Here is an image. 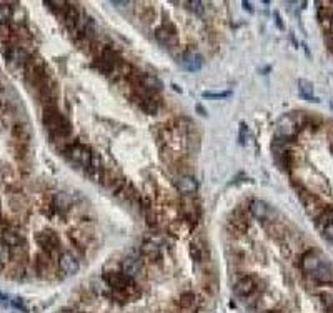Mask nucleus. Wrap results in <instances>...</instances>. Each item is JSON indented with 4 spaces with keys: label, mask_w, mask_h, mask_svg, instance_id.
<instances>
[{
    "label": "nucleus",
    "mask_w": 333,
    "mask_h": 313,
    "mask_svg": "<svg viewBox=\"0 0 333 313\" xmlns=\"http://www.w3.org/2000/svg\"><path fill=\"white\" fill-rule=\"evenodd\" d=\"M12 15H14V10L9 4H0V25L9 24Z\"/></svg>",
    "instance_id": "nucleus-29"
},
{
    "label": "nucleus",
    "mask_w": 333,
    "mask_h": 313,
    "mask_svg": "<svg viewBox=\"0 0 333 313\" xmlns=\"http://www.w3.org/2000/svg\"><path fill=\"white\" fill-rule=\"evenodd\" d=\"M12 139H14V142H19V144L29 145V142L32 139V127L27 122L14 123V127H12Z\"/></svg>",
    "instance_id": "nucleus-10"
},
{
    "label": "nucleus",
    "mask_w": 333,
    "mask_h": 313,
    "mask_svg": "<svg viewBox=\"0 0 333 313\" xmlns=\"http://www.w3.org/2000/svg\"><path fill=\"white\" fill-rule=\"evenodd\" d=\"M190 257L193 258V262L200 263L202 258H204V248L196 243V241H192V245H190Z\"/></svg>",
    "instance_id": "nucleus-31"
},
{
    "label": "nucleus",
    "mask_w": 333,
    "mask_h": 313,
    "mask_svg": "<svg viewBox=\"0 0 333 313\" xmlns=\"http://www.w3.org/2000/svg\"><path fill=\"white\" fill-rule=\"evenodd\" d=\"M242 5H243L245 9L248 10V12H253V9H252V4H250V2H242Z\"/></svg>",
    "instance_id": "nucleus-39"
},
{
    "label": "nucleus",
    "mask_w": 333,
    "mask_h": 313,
    "mask_svg": "<svg viewBox=\"0 0 333 313\" xmlns=\"http://www.w3.org/2000/svg\"><path fill=\"white\" fill-rule=\"evenodd\" d=\"M245 130H247V127H245V123H240V142H245Z\"/></svg>",
    "instance_id": "nucleus-38"
},
{
    "label": "nucleus",
    "mask_w": 333,
    "mask_h": 313,
    "mask_svg": "<svg viewBox=\"0 0 333 313\" xmlns=\"http://www.w3.org/2000/svg\"><path fill=\"white\" fill-rule=\"evenodd\" d=\"M256 290H258V278L255 275H245L235 283V293L238 296H243V298L252 296Z\"/></svg>",
    "instance_id": "nucleus-7"
},
{
    "label": "nucleus",
    "mask_w": 333,
    "mask_h": 313,
    "mask_svg": "<svg viewBox=\"0 0 333 313\" xmlns=\"http://www.w3.org/2000/svg\"><path fill=\"white\" fill-rule=\"evenodd\" d=\"M321 233H323V237H325V238L333 240V222L328 223V225H325V227L321 228Z\"/></svg>",
    "instance_id": "nucleus-36"
},
{
    "label": "nucleus",
    "mask_w": 333,
    "mask_h": 313,
    "mask_svg": "<svg viewBox=\"0 0 333 313\" xmlns=\"http://www.w3.org/2000/svg\"><path fill=\"white\" fill-rule=\"evenodd\" d=\"M10 207H12L14 212H22L25 208V199H24V195H22L20 192L10 195Z\"/></svg>",
    "instance_id": "nucleus-25"
},
{
    "label": "nucleus",
    "mask_w": 333,
    "mask_h": 313,
    "mask_svg": "<svg viewBox=\"0 0 333 313\" xmlns=\"http://www.w3.org/2000/svg\"><path fill=\"white\" fill-rule=\"evenodd\" d=\"M182 62L188 70H198L202 67V64H204V60H202V57L198 55V53L190 52V53H185Z\"/></svg>",
    "instance_id": "nucleus-22"
},
{
    "label": "nucleus",
    "mask_w": 333,
    "mask_h": 313,
    "mask_svg": "<svg viewBox=\"0 0 333 313\" xmlns=\"http://www.w3.org/2000/svg\"><path fill=\"white\" fill-rule=\"evenodd\" d=\"M230 95V92H220V93H214V92H204L205 98H225Z\"/></svg>",
    "instance_id": "nucleus-35"
},
{
    "label": "nucleus",
    "mask_w": 333,
    "mask_h": 313,
    "mask_svg": "<svg viewBox=\"0 0 333 313\" xmlns=\"http://www.w3.org/2000/svg\"><path fill=\"white\" fill-rule=\"evenodd\" d=\"M298 197H300V200H302L305 210H307L308 215H312V217L316 218L321 212L325 210V205L321 203V200H320L316 195L310 194V192H307V190H298Z\"/></svg>",
    "instance_id": "nucleus-5"
},
{
    "label": "nucleus",
    "mask_w": 333,
    "mask_h": 313,
    "mask_svg": "<svg viewBox=\"0 0 333 313\" xmlns=\"http://www.w3.org/2000/svg\"><path fill=\"white\" fill-rule=\"evenodd\" d=\"M178 305L182 310H192L195 306V295L192 292H185L180 295L178 298Z\"/></svg>",
    "instance_id": "nucleus-24"
},
{
    "label": "nucleus",
    "mask_w": 333,
    "mask_h": 313,
    "mask_svg": "<svg viewBox=\"0 0 333 313\" xmlns=\"http://www.w3.org/2000/svg\"><path fill=\"white\" fill-rule=\"evenodd\" d=\"M140 85H142V89L150 92V93H158L163 89V82L154 74H142L140 75Z\"/></svg>",
    "instance_id": "nucleus-12"
},
{
    "label": "nucleus",
    "mask_w": 333,
    "mask_h": 313,
    "mask_svg": "<svg viewBox=\"0 0 333 313\" xmlns=\"http://www.w3.org/2000/svg\"><path fill=\"white\" fill-rule=\"evenodd\" d=\"M12 305L15 306V308H19V310H22V311H29V308H27V305H25V301H24V298H20V296H15V298L12 300Z\"/></svg>",
    "instance_id": "nucleus-34"
},
{
    "label": "nucleus",
    "mask_w": 333,
    "mask_h": 313,
    "mask_svg": "<svg viewBox=\"0 0 333 313\" xmlns=\"http://www.w3.org/2000/svg\"><path fill=\"white\" fill-rule=\"evenodd\" d=\"M42 122H43V125H45V129L48 130V134H50L53 140H65L70 134H72L70 122L65 115L58 112V108H48V110H43Z\"/></svg>",
    "instance_id": "nucleus-1"
},
{
    "label": "nucleus",
    "mask_w": 333,
    "mask_h": 313,
    "mask_svg": "<svg viewBox=\"0 0 333 313\" xmlns=\"http://www.w3.org/2000/svg\"><path fill=\"white\" fill-rule=\"evenodd\" d=\"M188 5H190V9H192L193 12H196V14H204V4L198 2V0H193V2H188Z\"/></svg>",
    "instance_id": "nucleus-37"
},
{
    "label": "nucleus",
    "mask_w": 333,
    "mask_h": 313,
    "mask_svg": "<svg viewBox=\"0 0 333 313\" xmlns=\"http://www.w3.org/2000/svg\"><path fill=\"white\" fill-rule=\"evenodd\" d=\"M325 311H326V313H333V303H331L330 306H326V308H325Z\"/></svg>",
    "instance_id": "nucleus-43"
},
{
    "label": "nucleus",
    "mask_w": 333,
    "mask_h": 313,
    "mask_svg": "<svg viewBox=\"0 0 333 313\" xmlns=\"http://www.w3.org/2000/svg\"><path fill=\"white\" fill-rule=\"evenodd\" d=\"M35 240L42 248V252H45V254H48V255L57 254V252L60 250V238L57 237L55 232H52V230H45V232L37 233Z\"/></svg>",
    "instance_id": "nucleus-3"
},
{
    "label": "nucleus",
    "mask_w": 333,
    "mask_h": 313,
    "mask_svg": "<svg viewBox=\"0 0 333 313\" xmlns=\"http://www.w3.org/2000/svg\"><path fill=\"white\" fill-rule=\"evenodd\" d=\"M298 89H300V93H302V97L305 100L308 102H320L318 98L313 95V84L312 82H308L307 79H300L298 80Z\"/></svg>",
    "instance_id": "nucleus-19"
},
{
    "label": "nucleus",
    "mask_w": 333,
    "mask_h": 313,
    "mask_svg": "<svg viewBox=\"0 0 333 313\" xmlns=\"http://www.w3.org/2000/svg\"><path fill=\"white\" fill-rule=\"evenodd\" d=\"M321 263L323 262H321L320 255L313 250L305 252V254L302 255V270L307 273V275H312V273L321 265Z\"/></svg>",
    "instance_id": "nucleus-11"
},
{
    "label": "nucleus",
    "mask_w": 333,
    "mask_h": 313,
    "mask_svg": "<svg viewBox=\"0 0 333 313\" xmlns=\"http://www.w3.org/2000/svg\"><path fill=\"white\" fill-rule=\"evenodd\" d=\"M63 152H65V155H67L69 160L80 163V165H84L85 168L90 165L92 153H94L89 147L80 145V144H69L67 147H65Z\"/></svg>",
    "instance_id": "nucleus-2"
},
{
    "label": "nucleus",
    "mask_w": 333,
    "mask_h": 313,
    "mask_svg": "<svg viewBox=\"0 0 333 313\" xmlns=\"http://www.w3.org/2000/svg\"><path fill=\"white\" fill-rule=\"evenodd\" d=\"M330 32L333 34V20H331V24H330Z\"/></svg>",
    "instance_id": "nucleus-45"
},
{
    "label": "nucleus",
    "mask_w": 333,
    "mask_h": 313,
    "mask_svg": "<svg viewBox=\"0 0 333 313\" xmlns=\"http://www.w3.org/2000/svg\"><path fill=\"white\" fill-rule=\"evenodd\" d=\"M155 38H157L158 43H162V45L167 47V48H172V47L177 45V35L172 34L170 30H167L163 25L158 27V29L155 30Z\"/></svg>",
    "instance_id": "nucleus-15"
},
{
    "label": "nucleus",
    "mask_w": 333,
    "mask_h": 313,
    "mask_svg": "<svg viewBox=\"0 0 333 313\" xmlns=\"http://www.w3.org/2000/svg\"><path fill=\"white\" fill-rule=\"evenodd\" d=\"M103 280H105L107 287L112 290V292H125L130 285L134 283V278L127 277L122 272H110L103 275Z\"/></svg>",
    "instance_id": "nucleus-4"
},
{
    "label": "nucleus",
    "mask_w": 333,
    "mask_h": 313,
    "mask_svg": "<svg viewBox=\"0 0 333 313\" xmlns=\"http://www.w3.org/2000/svg\"><path fill=\"white\" fill-rule=\"evenodd\" d=\"M140 272H142V265L137 258L128 257L122 262V273H125L127 277L135 278L137 275H140Z\"/></svg>",
    "instance_id": "nucleus-17"
},
{
    "label": "nucleus",
    "mask_w": 333,
    "mask_h": 313,
    "mask_svg": "<svg viewBox=\"0 0 333 313\" xmlns=\"http://www.w3.org/2000/svg\"><path fill=\"white\" fill-rule=\"evenodd\" d=\"M140 17H142V20L149 24V22H152V20L155 19V10L152 9V7H147V9H144V12H142Z\"/></svg>",
    "instance_id": "nucleus-33"
},
{
    "label": "nucleus",
    "mask_w": 333,
    "mask_h": 313,
    "mask_svg": "<svg viewBox=\"0 0 333 313\" xmlns=\"http://www.w3.org/2000/svg\"><path fill=\"white\" fill-rule=\"evenodd\" d=\"M250 213L258 220H269L272 217V208L261 200H253L250 203Z\"/></svg>",
    "instance_id": "nucleus-14"
},
{
    "label": "nucleus",
    "mask_w": 333,
    "mask_h": 313,
    "mask_svg": "<svg viewBox=\"0 0 333 313\" xmlns=\"http://www.w3.org/2000/svg\"><path fill=\"white\" fill-rule=\"evenodd\" d=\"M331 153H333V145H331Z\"/></svg>",
    "instance_id": "nucleus-48"
},
{
    "label": "nucleus",
    "mask_w": 333,
    "mask_h": 313,
    "mask_svg": "<svg viewBox=\"0 0 333 313\" xmlns=\"http://www.w3.org/2000/svg\"><path fill=\"white\" fill-rule=\"evenodd\" d=\"M310 278H312L316 285H328V287L333 288V267L330 263L323 262L312 275H310Z\"/></svg>",
    "instance_id": "nucleus-8"
},
{
    "label": "nucleus",
    "mask_w": 333,
    "mask_h": 313,
    "mask_svg": "<svg viewBox=\"0 0 333 313\" xmlns=\"http://www.w3.org/2000/svg\"><path fill=\"white\" fill-rule=\"evenodd\" d=\"M77 313H87V311H77Z\"/></svg>",
    "instance_id": "nucleus-47"
},
{
    "label": "nucleus",
    "mask_w": 333,
    "mask_h": 313,
    "mask_svg": "<svg viewBox=\"0 0 333 313\" xmlns=\"http://www.w3.org/2000/svg\"><path fill=\"white\" fill-rule=\"evenodd\" d=\"M100 57H102L103 60H105V62L110 64L113 69H117L118 65L123 62V58L118 55V52H115V50H113V48H108V47L103 48V50H102V55H100Z\"/></svg>",
    "instance_id": "nucleus-21"
},
{
    "label": "nucleus",
    "mask_w": 333,
    "mask_h": 313,
    "mask_svg": "<svg viewBox=\"0 0 333 313\" xmlns=\"http://www.w3.org/2000/svg\"><path fill=\"white\" fill-rule=\"evenodd\" d=\"M0 240H2L4 243H7L10 248H15V246L20 245L22 237H20V233H17V232H14V230H9V228H7L2 235H0Z\"/></svg>",
    "instance_id": "nucleus-23"
},
{
    "label": "nucleus",
    "mask_w": 333,
    "mask_h": 313,
    "mask_svg": "<svg viewBox=\"0 0 333 313\" xmlns=\"http://www.w3.org/2000/svg\"><path fill=\"white\" fill-rule=\"evenodd\" d=\"M94 67H95L100 74H103V75H110V74H113V70H115L110 64L105 62V60H103L102 57H98V58L95 60V62H94Z\"/></svg>",
    "instance_id": "nucleus-28"
},
{
    "label": "nucleus",
    "mask_w": 333,
    "mask_h": 313,
    "mask_svg": "<svg viewBox=\"0 0 333 313\" xmlns=\"http://www.w3.org/2000/svg\"><path fill=\"white\" fill-rule=\"evenodd\" d=\"M0 300H4V295H2V293H0Z\"/></svg>",
    "instance_id": "nucleus-46"
},
{
    "label": "nucleus",
    "mask_w": 333,
    "mask_h": 313,
    "mask_svg": "<svg viewBox=\"0 0 333 313\" xmlns=\"http://www.w3.org/2000/svg\"><path fill=\"white\" fill-rule=\"evenodd\" d=\"M140 254L149 258L150 262H157L160 258V246L154 240H145L140 246Z\"/></svg>",
    "instance_id": "nucleus-16"
},
{
    "label": "nucleus",
    "mask_w": 333,
    "mask_h": 313,
    "mask_svg": "<svg viewBox=\"0 0 333 313\" xmlns=\"http://www.w3.org/2000/svg\"><path fill=\"white\" fill-rule=\"evenodd\" d=\"M175 189L182 195H193L196 189H198V183H196L195 177H192V175H180L175 180Z\"/></svg>",
    "instance_id": "nucleus-9"
},
{
    "label": "nucleus",
    "mask_w": 333,
    "mask_h": 313,
    "mask_svg": "<svg viewBox=\"0 0 333 313\" xmlns=\"http://www.w3.org/2000/svg\"><path fill=\"white\" fill-rule=\"evenodd\" d=\"M12 260V248L0 240V265H5Z\"/></svg>",
    "instance_id": "nucleus-30"
},
{
    "label": "nucleus",
    "mask_w": 333,
    "mask_h": 313,
    "mask_svg": "<svg viewBox=\"0 0 333 313\" xmlns=\"http://www.w3.org/2000/svg\"><path fill=\"white\" fill-rule=\"evenodd\" d=\"M57 262L60 272L65 273V275H75L80 270V263L72 252H62V254H58Z\"/></svg>",
    "instance_id": "nucleus-6"
},
{
    "label": "nucleus",
    "mask_w": 333,
    "mask_h": 313,
    "mask_svg": "<svg viewBox=\"0 0 333 313\" xmlns=\"http://www.w3.org/2000/svg\"><path fill=\"white\" fill-rule=\"evenodd\" d=\"M230 227L235 230L237 233H245L248 230V223H247V220H245L243 217H235V215H233L232 220H230Z\"/></svg>",
    "instance_id": "nucleus-26"
},
{
    "label": "nucleus",
    "mask_w": 333,
    "mask_h": 313,
    "mask_svg": "<svg viewBox=\"0 0 333 313\" xmlns=\"http://www.w3.org/2000/svg\"><path fill=\"white\" fill-rule=\"evenodd\" d=\"M275 19H277V24H278V27H280V29H283L282 19H280V15H278V12H275Z\"/></svg>",
    "instance_id": "nucleus-40"
},
{
    "label": "nucleus",
    "mask_w": 333,
    "mask_h": 313,
    "mask_svg": "<svg viewBox=\"0 0 333 313\" xmlns=\"http://www.w3.org/2000/svg\"><path fill=\"white\" fill-rule=\"evenodd\" d=\"M52 205L55 207V210H58V212H67L70 205H72V200H70V197L67 194H62V192H60V194L53 195Z\"/></svg>",
    "instance_id": "nucleus-20"
},
{
    "label": "nucleus",
    "mask_w": 333,
    "mask_h": 313,
    "mask_svg": "<svg viewBox=\"0 0 333 313\" xmlns=\"http://www.w3.org/2000/svg\"><path fill=\"white\" fill-rule=\"evenodd\" d=\"M168 232L175 235V237H183L185 232H188V227L185 225V220H177L168 227Z\"/></svg>",
    "instance_id": "nucleus-27"
},
{
    "label": "nucleus",
    "mask_w": 333,
    "mask_h": 313,
    "mask_svg": "<svg viewBox=\"0 0 333 313\" xmlns=\"http://www.w3.org/2000/svg\"><path fill=\"white\" fill-rule=\"evenodd\" d=\"M10 150H12V153H14V157L17 158V160L20 162V163H24V162H27L29 160V145H25V144H19V142H12L10 144Z\"/></svg>",
    "instance_id": "nucleus-18"
},
{
    "label": "nucleus",
    "mask_w": 333,
    "mask_h": 313,
    "mask_svg": "<svg viewBox=\"0 0 333 313\" xmlns=\"http://www.w3.org/2000/svg\"><path fill=\"white\" fill-rule=\"evenodd\" d=\"M331 5H333V4H331ZM331 12H333V7H331Z\"/></svg>",
    "instance_id": "nucleus-49"
},
{
    "label": "nucleus",
    "mask_w": 333,
    "mask_h": 313,
    "mask_svg": "<svg viewBox=\"0 0 333 313\" xmlns=\"http://www.w3.org/2000/svg\"><path fill=\"white\" fill-rule=\"evenodd\" d=\"M265 313H280V311H277V310H270V311H265Z\"/></svg>",
    "instance_id": "nucleus-44"
},
{
    "label": "nucleus",
    "mask_w": 333,
    "mask_h": 313,
    "mask_svg": "<svg viewBox=\"0 0 333 313\" xmlns=\"http://www.w3.org/2000/svg\"><path fill=\"white\" fill-rule=\"evenodd\" d=\"M52 255L45 254V252H40L35 258V270L42 278H47L52 273Z\"/></svg>",
    "instance_id": "nucleus-13"
},
{
    "label": "nucleus",
    "mask_w": 333,
    "mask_h": 313,
    "mask_svg": "<svg viewBox=\"0 0 333 313\" xmlns=\"http://www.w3.org/2000/svg\"><path fill=\"white\" fill-rule=\"evenodd\" d=\"M269 233L272 235V237H275V238H280L283 233H285V230H283V227L282 225H278V223H270V227H269Z\"/></svg>",
    "instance_id": "nucleus-32"
},
{
    "label": "nucleus",
    "mask_w": 333,
    "mask_h": 313,
    "mask_svg": "<svg viewBox=\"0 0 333 313\" xmlns=\"http://www.w3.org/2000/svg\"><path fill=\"white\" fill-rule=\"evenodd\" d=\"M58 313H77V311H74V310H70V308H63V310H60Z\"/></svg>",
    "instance_id": "nucleus-42"
},
{
    "label": "nucleus",
    "mask_w": 333,
    "mask_h": 313,
    "mask_svg": "<svg viewBox=\"0 0 333 313\" xmlns=\"http://www.w3.org/2000/svg\"><path fill=\"white\" fill-rule=\"evenodd\" d=\"M196 110L200 112V115H204V117H205V115H207V112L204 110V107H202V105H196Z\"/></svg>",
    "instance_id": "nucleus-41"
}]
</instances>
